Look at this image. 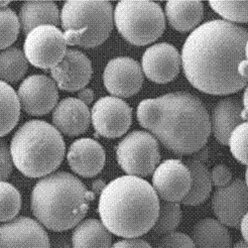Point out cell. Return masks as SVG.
<instances>
[{
	"instance_id": "cell-1",
	"label": "cell",
	"mask_w": 248,
	"mask_h": 248,
	"mask_svg": "<svg viewBox=\"0 0 248 248\" xmlns=\"http://www.w3.org/2000/svg\"><path fill=\"white\" fill-rule=\"evenodd\" d=\"M248 30L216 19L201 24L186 39L184 75L198 91L212 95L237 93L248 84L245 44Z\"/></svg>"
},
{
	"instance_id": "cell-2",
	"label": "cell",
	"mask_w": 248,
	"mask_h": 248,
	"mask_svg": "<svg viewBox=\"0 0 248 248\" xmlns=\"http://www.w3.org/2000/svg\"><path fill=\"white\" fill-rule=\"evenodd\" d=\"M140 125L176 155H192L211 135V120L202 101L187 92L143 99L137 108Z\"/></svg>"
},
{
	"instance_id": "cell-3",
	"label": "cell",
	"mask_w": 248,
	"mask_h": 248,
	"mask_svg": "<svg viewBox=\"0 0 248 248\" xmlns=\"http://www.w3.org/2000/svg\"><path fill=\"white\" fill-rule=\"evenodd\" d=\"M159 206L160 200L149 182L125 175L107 184L99 196L97 213L111 234L137 238L152 231Z\"/></svg>"
},
{
	"instance_id": "cell-4",
	"label": "cell",
	"mask_w": 248,
	"mask_h": 248,
	"mask_svg": "<svg viewBox=\"0 0 248 248\" xmlns=\"http://www.w3.org/2000/svg\"><path fill=\"white\" fill-rule=\"evenodd\" d=\"M95 196L78 177L57 171L39 180L31 194V211L45 229L61 232L86 217Z\"/></svg>"
},
{
	"instance_id": "cell-5",
	"label": "cell",
	"mask_w": 248,
	"mask_h": 248,
	"mask_svg": "<svg viewBox=\"0 0 248 248\" xmlns=\"http://www.w3.org/2000/svg\"><path fill=\"white\" fill-rule=\"evenodd\" d=\"M9 146L16 169L32 179L56 172L66 154L63 135L53 124L39 119L23 123L15 131Z\"/></svg>"
},
{
	"instance_id": "cell-6",
	"label": "cell",
	"mask_w": 248,
	"mask_h": 248,
	"mask_svg": "<svg viewBox=\"0 0 248 248\" xmlns=\"http://www.w3.org/2000/svg\"><path fill=\"white\" fill-rule=\"evenodd\" d=\"M113 25V8L107 0H69L61 10L68 46L96 48L109 38Z\"/></svg>"
},
{
	"instance_id": "cell-7",
	"label": "cell",
	"mask_w": 248,
	"mask_h": 248,
	"mask_svg": "<svg viewBox=\"0 0 248 248\" xmlns=\"http://www.w3.org/2000/svg\"><path fill=\"white\" fill-rule=\"evenodd\" d=\"M113 21L123 39L134 46L157 41L166 28L162 7L150 0H122L113 11Z\"/></svg>"
},
{
	"instance_id": "cell-8",
	"label": "cell",
	"mask_w": 248,
	"mask_h": 248,
	"mask_svg": "<svg viewBox=\"0 0 248 248\" xmlns=\"http://www.w3.org/2000/svg\"><path fill=\"white\" fill-rule=\"evenodd\" d=\"M115 152L121 170L142 179L153 174L161 161L159 142L147 131L128 133L117 144Z\"/></svg>"
},
{
	"instance_id": "cell-9",
	"label": "cell",
	"mask_w": 248,
	"mask_h": 248,
	"mask_svg": "<svg viewBox=\"0 0 248 248\" xmlns=\"http://www.w3.org/2000/svg\"><path fill=\"white\" fill-rule=\"evenodd\" d=\"M64 32L56 26L46 25L33 29L24 42V54L35 68L53 69L64 59L68 49Z\"/></svg>"
},
{
	"instance_id": "cell-10",
	"label": "cell",
	"mask_w": 248,
	"mask_h": 248,
	"mask_svg": "<svg viewBox=\"0 0 248 248\" xmlns=\"http://www.w3.org/2000/svg\"><path fill=\"white\" fill-rule=\"evenodd\" d=\"M91 120L98 135L108 139L118 138L131 126L132 108L121 98L103 96L93 106Z\"/></svg>"
},
{
	"instance_id": "cell-11",
	"label": "cell",
	"mask_w": 248,
	"mask_h": 248,
	"mask_svg": "<svg viewBox=\"0 0 248 248\" xmlns=\"http://www.w3.org/2000/svg\"><path fill=\"white\" fill-rule=\"evenodd\" d=\"M17 95L24 112L31 116H43L57 107L59 89L52 78L45 75H32L22 80Z\"/></svg>"
},
{
	"instance_id": "cell-12",
	"label": "cell",
	"mask_w": 248,
	"mask_h": 248,
	"mask_svg": "<svg viewBox=\"0 0 248 248\" xmlns=\"http://www.w3.org/2000/svg\"><path fill=\"white\" fill-rule=\"evenodd\" d=\"M191 173L179 159L161 162L152 176V187L159 200L182 202L191 190Z\"/></svg>"
},
{
	"instance_id": "cell-13",
	"label": "cell",
	"mask_w": 248,
	"mask_h": 248,
	"mask_svg": "<svg viewBox=\"0 0 248 248\" xmlns=\"http://www.w3.org/2000/svg\"><path fill=\"white\" fill-rule=\"evenodd\" d=\"M102 78L107 91L112 96L122 99L140 92L144 74L136 60L129 57H116L107 64Z\"/></svg>"
},
{
	"instance_id": "cell-14",
	"label": "cell",
	"mask_w": 248,
	"mask_h": 248,
	"mask_svg": "<svg viewBox=\"0 0 248 248\" xmlns=\"http://www.w3.org/2000/svg\"><path fill=\"white\" fill-rule=\"evenodd\" d=\"M212 209L222 224L239 229L242 217L248 213V188L241 178L217 188L212 198Z\"/></svg>"
},
{
	"instance_id": "cell-15",
	"label": "cell",
	"mask_w": 248,
	"mask_h": 248,
	"mask_svg": "<svg viewBox=\"0 0 248 248\" xmlns=\"http://www.w3.org/2000/svg\"><path fill=\"white\" fill-rule=\"evenodd\" d=\"M0 248H51L45 227L29 217L16 218L0 225Z\"/></svg>"
},
{
	"instance_id": "cell-16",
	"label": "cell",
	"mask_w": 248,
	"mask_h": 248,
	"mask_svg": "<svg viewBox=\"0 0 248 248\" xmlns=\"http://www.w3.org/2000/svg\"><path fill=\"white\" fill-rule=\"evenodd\" d=\"M181 66V54L177 48L165 42L148 47L141 60L143 74L149 80L161 85L174 80Z\"/></svg>"
},
{
	"instance_id": "cell-17",
	"label": "cell",
	"mask_w": 248,
	"mask_h": 248,
	"mask_svg": "<svg viewBox=\"0 0 248 248\" xmlns=\"http://www.w3.org/2000/svg\"><path fill=\"white\" fill-rule=\"evenodd\" d=\"M51 77L58 89L65 92H79L93 77L92 62L78 49H68L61 63L51 70Z\"/></svg>"
},
{
	"instance_id": "cell-18",
	"label": "cell",
	"mask_w": 248,
	"mask_h": 248,
	"mask_svg": "<svg viewBox=\"0 0 248 248\" xmlns=\"http://www.w3.org/2000/svg\"><path fill=\"white\" fill-rule=\"evenodd\" d=\"M106 150L92 138L75 140L67 152V161L71 170L82 177L93 178L98 175L106 165Z\"/></svg>"
},
{
	"instance_id": "cell-19",
	"label": "cell",
	"mask_w": 248,
	"mask_h": 248,
	"mask_svg": "<svg viewBox=\"0 0 248 248\" xmlns=\"http://www.w3.org/2000/svg\"><path fill=\"white\" fill-rule=\"evenodd\" d=\"M53 126L69 137L84 134L92 123L91 110L78 97H66L58 102L52 113Z\"/></svg>"
},
{
	"instance_id": "cell-20",
	"label": "cell",
	"mask_w": 248,
	"mask_h": 248,
	"mask_svg": "<svg viewBox=\"0 0 248 248\" xmlns=\"http://www.w3.org/2000/svg\"><path fill=\"white\" fill-rule=\"evenodd\" d=\"M242 110V102L236 97H225L214 107L210 116L211 132L221 145H229L232 131L243 122Z\"/></svg>"
},
{
	"instance_id": "cell-21",
	"label": "cell",
	"mask_w": 248,
	"mask_h": 248,
	"mask_svg": "<svg viewBox=\"0 0 248 248\" xmlns=\"http://www.w3.org/2000/svg\"><path fill=\"white\" fill-rule=\"evenodd\" d=\"M165 17L180 33L193 32L203 18V5L199 0H170L165 5Z\"/></svg>"
},
{
	"instance_id": "cell-22",
	"label": "cell",
	"mask_w": 248,
	"mask_h": 248,
	"mask_svg": "<svg viewBox=\"0 0 248 248\" xmlns=\"http://www.w3.org/2000/svg\"><path fill=\"white\" fill-rule=\"evenodd\" d=\"M18 17L25 37L37 27L61 24V12L53 1H26L20 7Z\"/></svg>"
},
{
	"instance_id": "cell-23",
	"label": "cell",
	"mask_w": 248,
	"mask_h": 248,
	"mask_svg": "<svg viewBox=\"0 0 248 248\" xmlns=\"http://www.w3.org/2000/svg\"><path fill=\"white\" fill-rule=\"evenodd\" d=\"M192 239L197 248H232V236L227 226L219 220L205 217L192 230Z\"/></svg>"
},
{
	"instance_id": "cell-24",
	"label": "cell",
	"mask_w": 248,
	"mask_h": 248,
	"mask_svg": "<svg viewBox=\"0 0 248 248\" xmlns=\"http://www.w3.org/2000/svg\"><path fill=\"white\" fill-rule=\"evenodd\" d=\"M112 235L99 219L81 220L73 231L72 248H110Z\"/></svg>"
},
{
	"instance_id": "cell-25",
	"label": "cell",
	"mask_w": 248,
	"mask_h": 248,
	"mask_svg": "<svg viewBox=\"0 0 248 248\" xmlns=\"http://www.w3.org/2000/svg\"><path fill=\"white\" fill-rule=\"evenodd\" d=\"M184 163L191 173L192 184L188 196L182 203L187 206H196L205 202L211 195L213 188L211 172L203 163L195 159H187Z\"/></svg>"
},
{
	"instance_id": "cell-26",
	"label": "cell",
	"mask_w": 248,
	"mask_h": 248,
	"mask_svg": "<svg viewBox=\"0 0 248 248\" xmlns=\"http://www.w3.org/2000/svg\"><path fill=\"white\" fill-rule=\"evenodd\" d=\"M21 107L17 93L3 81H0V138L9 134L18 124Z\"/></svg>"
},
{
	"instance_id": "cell-27",
	"label": "cell",
	"mask_w": 248,
	"mask_h": 248,
	"mask_svg": "<svg viewBox=\"0 0 248 248\" xmlns=\"http://www.w3.org/2000/svg\"><path fill=\"white\" fill-rule=\"evenodd\" d=\"M29 68L23 51L16 47H9L0 51V81L15 84L22 79Z\"/></svg>"
},
{
	"instance_id": "cell-28",
	"label": "cell",
	"mask_w": 248,
	"mask_h": 248,
	"mask_svg": "<svg viewBox=\"0 0 248 248\" xmlns=\"http://www.w3.org/2000/svg\"><path fill=\"white\" fill-rule=\"evenodd\" d=\"M9 4L10 1H0V50L11 47L21 30L19 17Z\"/></svg>"
},
{
	"instance_id": "cell-29",
	"label": "cell",
	"mask_w": 248,
	"mask_h": 248,
	"mask_svg": "<svg viewBox=\"0 0 248 248\" xmlns=\"http://www.w3.org/2000/svg\"><path fill=\"white\" fill-rule=\"evenodd\" d=\"M182 220V209L179 202H165L160 200L159 214L153 226V232L159 235H166L180 225Z\"/></svg>"
},
{
	"instance_id": "cell-30",
	"label": "cell",
	"mask_w": 248,
	"mask_h": 248,
	"mask_svg": "<svg viewBox=\"0 0 248 248\" xmlns=\"http://www.w3.org/2000/svg\"><path fill=\"white\" fill-rule=\"evenodd\" d=\"M22 205L21 194L8 182H0V223L17 217Z\"/></svg>"
},
{
	"instance_id": "cell-31",
	"label": "cell",
	"mask_w": 248,
	"mask_h": 248,
	"mask_svg": "<svg viewBox=\"0 0 248 248\" xmlns=\"http://www.w3.org/2000/svg\"><path fill=\"white\" fill-rule=\"evenodd\" d=\"M212 9L231 23H248V1H218L211 0Z\"/></svg>"
},
{
	"instance_id": "cell-32",
	"label": "cell",
	"mask_w": 248,
	"mask_h": 248,
	"mask_svg": "<svg viewBox=\"0 0 248 248\" xmlns=\"http://www.w3.org/2000/svg\"><path fill=\"white\" fill-rule=\"evenodd\" d=\"M229 146L235 160L248 167V121L241 122L232 131Z\"/></svg>"
},
{
	"instance_id": "cell-33",
	"label": "cell",
	"mask_w": 248,
	"mask_h": 248,
	"mask_svg": "<svg viewBox=\"0 0 248 248\" xmlns=\"http://www.w3.org/2000/svg\"><path fill=\"white\" fill-rule=\"evenodd\" d=\"M158 248H197L188 234L173 232L164 235L158 243Z\"/></svg>"
},
{
	"instance_id": "cell-34",
	"label": "cell",
	"mask_w": 248,
	"mask_h": 248,
	"mask_svg": "<svg viewBox=\"0 0 248 248\" xmlns=\"http://www.w3.org/2000/svg\"><path fill=\"white\" fill-rule=\"evenodd\" d=\"M13 167L10 146L4 139L0 138V182H6L10 178Z\"/></svg>"
},
{
	"instance_id": "cell-35",
	"label": "cell",
	"mask_w": 248,
	"mask_h": 248,
	"mask_svg": "<svg viewBox=\"0 0 248 248\" xmlns=\"http://www.w3.org/2000/svg\"><path fill=\"white\" fill-rule=\"evenodd\" d=\"M211 179L213 186L217 188H222L232 181V172L223 164L215 166L211 172Z\"/></svg>"
},
{
	"instance_id": "cell-36",
	"label": "cell",
	"mask_w": 248,
	"mask_h": 248,
	"mask_svg": "<svg viewBox=\"0 0 248 248\" xmlns=\"http://www.w3.org/2000/svg\"><path fill=\"white\" fill-rule=\"evenodd\" d=\"M110 248H153L149 242L142 238H124L116 241Z\"/></svg>"
},
{
	"instance_id": "cell-37",
	"label": "cell",
	"mask_w": 248,
	"mask_h": 248,
	"mask_svg": "<svg viewBox=\"0 0 248 248\" xmlns=\"http://www.w3.org/2000/svg\"><path fill=\"white\" fill-rule=\"evenodd\" d=\"M78 98L89 107L94 100V93L92 89L85 88L78 93Z\"/></svg>"
},
{
	"instance_id": "cell-38",
	"label": "cell",
	"mask_w": 248,
	"mask_h": 248,
	"mask_svg": "<svg viewBox=\"0 0 248 248\" xmlns=\"http://www.w3.org/2000/svg\"><path fill=\"white\" fill-rule=\"evenodd\" d=\"M210 158V149L209 147L203 146L194 154H192V159H195L197 161H200L202 163H205Z\"/></svg>"
},
{
	"instance_id": "cell-39",
	"label": "cell",
	"mask_w": 248,
	"mask_h": 248,
	"mask_svg": "<svg viewBox=\"0 0 248 248\" xmlns=\"http://www.w3.org/2000/svg\"><path fill=\"white\" fill-rule=\"evenodd\" d=\"M106 187H107V184L105 181L102 179H96L92 184V192L95 197H99Z\"/></svg>"
},
{
	"instance_id": "cell-40",
	"label": "cell",
	"mask_w": 248,
	"mask_h": 248,
	"mask_svg": "<svg viewBox=\"0 0 248 248\" xmlns=\"http://www.w3.org/2000/svg\"><path fill=\"white\" fill-rule=\"evenodd\" d=\"M242 107L243 110L241 113V118L243 121H248V84L244 88V93L242 95Z\"/></svg>"
},
{
	"instance_id": "cell-41",
	"label": "cell",
	"mask_w": 248,
	"mask_h": 248,
	"mask_svg": "<svg viewBox=\"0 0 248 248\" xmlns=\"http://www.w3.org/2000/svg\"><path fill=\"white\" fill-rule=\"evenodd\" d=\"M239 229H240V232L243 237V240L248 244V213H246L245 216L242 217Z\"/></svg>"
},
{
	"instance_id": "cell-42",
	"label": "cell",
	"mask_w": 248,
	"mask_h": 248,
	"mask_svg": "<svg viewBox=\"0 0 248 248\" xmlns=\"http://www.w3.org/2000/svg\"><path fill=\"white\" fill-rule=\"evenodd\" d=\"M232 248H248V244L244 240H239Z\"/></svg>"
},
{
	"instance_id": "cell-43",
	"label": "cell",
	"mask_w": 248,
	"mask_h": 248,
	"mask_svg": "<svg viewBox=\"0 0 248 248\" xmlns=\"http://www.w3.org/2000/svg\"><path fill=\"white\" fill-rule=\"evenodd\" d=\"M245 59L248 63V39H247L246 44H245Z\"/></svg>"
},
{
	"instance_id": "cell-44",
	"label": "cell",
	"mask_w": 248,
	"mask_h": 248,
	"mask_svg": "<svg viewBox=\"0 0 248 248\" xmlns=\"http://www.w3.org/2000/svg\"><path fill=\"white\" fill-rule=\"evenodd\" d=\"M244 181H245V184H246L247 188H248V167L245 170V180Z\"/></svg>"
}]
</instances>
